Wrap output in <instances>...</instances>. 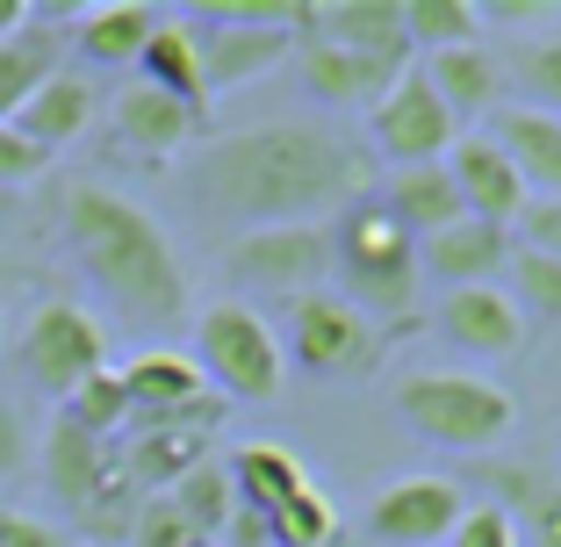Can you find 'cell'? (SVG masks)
<instances>
[{"label":"cell","instance_id":"22","mask_svg":"<svg viewBox=\"0 0 561 547\" xmlns=\"http://www.w3.org/2000/svg\"><path fill=\"white\" fill-rule=\"evenodd\" d=\"M137 72H145V87H159V94H173L181 109L209 116V80H202V30H195L187 15H159V30H151L145 58H137Z\"/></svg>","mask_w":561,"mask_h":547},{"label":"cell","instance_id":"26","mask_svg":"<svg viewBox=\"0 0 561 547\" xmlns=\"http://www.w3.org/2000/svg\"><path fill=\"white\" fill-rule=\"evenodd\" d=\"M44 468H50V490L66 498V512H80V504L101 490V476L116 468V447L58 418V425H50V440H44Z\"/></svg>","mask_w":561,"mask_h":547},{"label":"cell","instance_id":"29","mask_svg":"<svg viewBox=\"0 0 561 547\" xmlns=\"http://www.w3.org/2000/svg\"><path fill=\"white\" fill-rule=\"evenodd\" d=\"M266 547H339V504H331V490L302 482L296 498H280L266 512Z\"/></svg>","mask_w":561,"mask_h":547},{"label":"cell","instance_id":"19","mask_svg":"<svg viewBox=\"0 0 561 547\" xmlns=\"http://www.w3.org/2000/svg\"><path fill=\"white\" fill-rule=\"evenodd\" d=\"M195 30H202V80H209V101L252 87L260 72H274L280 58L296 50L288 30H224V22H195Z\"/></svg>","mask_w":561,"mask_h":547},{"label":"cell","instance_id":"32","mask_svg":"<svg viewBox=\"0 0 561 547\" xmlns=\"http://www.w3.org/2000/svg\"><path fill=\"white\" fill-rule=\"evenodd\" d=\"M58 418L80 432H94V440H108V432L130 425V389H123V367H101V375H87L72 397H58Z\"/></svg>","mask_w":561,"mask_h":547},{"label":"cell","instance_id":"6","mask_svg":"<svg viewBox=\"0 0 561 547\" xmlns=\"http://www.w3.org/2000/svg\"><path fill=\"white\" fill-rule=\"evenodd\" d=\"M389 353V332L375 317H360L346 296H296L288 303V346L280 361H296L310 381H367Z\"/></svg>","mask_w":561,"mask_h":547},{"label":"cell","instance_id":"36","mask_svg":"<svg viewBox=\"0 0 561 547\" xmlns=\"http://www.w3.org/2000/svg\"><path fill=\"white\" fill-rule=\"evenodd\" d=\"M50 173V151L30 145V137L15 130V123H0V187H30Z\"/></svg>","mask_w":561,"mask_h":547},{"label":"cell","instance_id":"30","mask_svg":"<svg viewBox=\"0 0 561 547\" xmlns=\"http://www.w3.org/2000/svg\"><path fill=\"white\" fill-rule=\"evenodd\" d=\"M403 36L411 50H461V44H482V8L476 0H403Z\"/></svg>","mask_w":561,"mask_h":547},{"label":"cell","instance_id":"18","mask_svg":"<svg viewBox=\"0 0 561 547\" xmlns=\"http://www.w3.org/2000/svg\"><path fill=\"white\" fill-rule=\"evenodd\" d=\"M425 87L446 101V116L454 123H482L504 109V66H496L490 44H461V50H432L425 66Z\"/></svg>","mask_w":561,"mask_h":547},{"label":"cell","instance_id":"11","mask_svg":"<svg viewBox=\"0 0 561 547\" xmlns=\"http://www.w3.org/2000/svg\"><path fill=\"white\" fill-rule=\"evenodd\" d=\"M439 332H446V346L476 353V361H512L533 324L504 296V282H476V288H446L439 296Z\"/></svg>","mask_w":561,"mask_h":547},{"label":"cell","instance_id":"25","mask_svg":"<svg viewBox=\"0 0 561 547\" xmlns=\"http://www.w3.org/2000/svg\"><path fill=\"white\" fill-rule=\"evenodd\" d=\"M381 209L397 216L403 231L425 246L432 231H446V224H461V195H454V173H446V159L439 167H397L389 181H381Z\"/></svg>","mask_w":561,"mask_h":547},{"label":"cell","instance_id":"5","mask_svg":"<svg viewBox=\"0 0 561 547\" xmlns=\"http://www.w3.org/2000/svg\"><path fill=\"white\" fill-rule=\"evenodd\" d=\"M195 367L224 403H274L288 381L280 332L252 303H209L195 317Z\"/></svg>","mask_w":561,"mask_h":547},{"label":"cell","instance_id":"35","mask_svg":"<svg viewBox=\"0 0 561 547\" xmlns=\"http://www.w3.org/2000/svg\"><path fill=\"white\" fill-rule=\"evenodd\" d=\"M123 547H209L195 526H187L181 512H173V498H145L137 504V518H130V540Z\"/></svg>","mask_w":561,"mask_h":547},{"label":"cell","instance_id":"20","mask_svg":"<svg viewBox=\"0 0 561 547\" xmlns=\"http://www.w3.org/2000/svg\"><path fill=\"white\" fill-rule=\"evenodd\" d=\"M310 36L367 58H403L411 66V36H403V0H324L310 8Z\"/></svg>","mask_w":561,"mask_h":547},{"label":"cell","instance_id":"39","mask_svg":"<svg viewBox=\"0 0 561 547\" xmlns=\"http://www.w3.org/2000/svg\"><path fill=\"white\" fill-rule=\"evenodd\" d=\"M0 547H72L66 526H50L36 512H15V504H0Z\"/></svg>","mask_w":561,"mask_h":547},{"label":"cell","instance_id":"43","mask_svg":"<svg viewBox=\"0 0 561 547\" xmlns=\"http://www.w3.org/2000/svg\"><path fill=\"white\" fill-rule=\"evenodd\" d=\"M0 288H36V266L15 260V252H0Z\"/></svg>","mask_w":561,"mask_h":547},{"label":"cell","instance_id":"8","mask_svg":"<svg viewBox=\"0 0 561 547\" xmlns=\"http://www.w3.org/2000/svg\"><path fill=\"white\" fill-rule=\"evenodd\" d=\"M224 274L260 296H317L331 274V231L324 224H266V231H238L224 246Z\"/></svg>","mask_w":561,"mask_h":547},{"label":"cell","instance_id":"4","mask_svg":"<svg viewBox=\"0 0 561 547\" xmlns=\"http://www.w3.org/2000/svg\"><path fill=\"white\" fill-rule=\"evenodd\" d=\"M397 418L417 440H432V447L490 454L496 440L518 425V403H512L504 381L461 375V367H417V375L397 381Z\"/></svg>","mask_w":561,"mask_h":547},{"label":"cell","instance_id":"44","mask_svg":"<svg viewBox=\"0 0 561 547\" xmlns=\"http://www.w3.org/2000/svg\"><path fill=\"white\" fill-rule=\"evenodd\" d=\"M30 15H36L30 0H0V36H15V30H22V22H30Z\"/></svg>","mask_w":561,"mask_h":547},{"label":"cell","instance_id":"3","mask_svg":"<svg viewBox=\"0 0 561 547\" xmlns=\"http://www.w3.org/2000/svg\"><path fill=\"white\" fill-rule=\"evenodd\" d=\"M331 274L346 282L353 310L375 317V324L381 317H411L417 288H425V274H417V238L403 231L375 195L346 202L339 231H331Z\"/></svg>","mask_w":561,"mask_h":547},{"label":"cell","instance_id":"31","mask_svg":"<svg viewBox=\"0 0 561 547\" xmlns=\"http://www.w3.org/2000/svg\"><path fill=\"white\" fill-rule=\"evenodd\" d=\"M496 66H504V87L526 94V109L561 116V36H518Z\"/></svg>","mask_w":561,"mask_h":547},{"label":"cell","instance_id":"21","mask_svg":"<svg viewBox=\"0 0 561 547\" xmlns=\"http://www.w3.org/2000/svg\"><path fill=\"white\" fill-rule=\"evenodd\" d=\"M151 30H159V8H145V0H101V8L72 15V50L101 72H123L145 58Z\"/></svg>","mask_w":561,"mask_h":547},{"label":"cell","instance_id":"27","mask_svg":"<svg viewBox=\"0 0 561 547\" xmlns=\"http://www.w3.org/2000/svg\"><path fill=\"white\" fill-rule=\"evenodd\" d=\"M302 461L288 447H274V440H252V447H238L231 454V490H238V504H245V512H274L280 498H296L302 490Z\"/></svg>","mask_w":561,"mask_h":547},{"label":"cell","instance_id":"38","mask_svg":"<svg viewBox=\"0 0 561 547\" xmlns=\"http://www.w3.org/2000/svg\"><path fill=\"white\" fill-rule=\"evenodd\" d=\"M512 231H518V246H526V252L561 260V195H554V202H526V216H518Z\"/></svg>","mask_w":561,"mask_h":547},{"label":"cell","instance_id":"7","mask_svg":"<svg viewBox=\"0 0 561 547\" xmlns=\"http://www.w3.org/2000/svg\"><path fill=\"white\" fill-rule=\"evenodd\" d=\"M15 361H22V375H30L36 389L72 397L87 375L108 367V332H101V317L87 310V303L50 296V303L30 310V324H22V339H15Z\"/></svg>","mask_w":561,"mask_h":547},{"label":"cell","instance_id":"33","mask_svg":"<svg viewBox=\"0 0 561 547\" xmlns=\"http://www.w3.org/2000/svg\"><path fill=\"white\" fill-rule=\"evenodd\" d=\"M504 274H512V282H504V296L518 303V317H526V324H561V260L512 246Z\"/></svg>","mask_w":561,"mask_h":547},{"label":"cell","instance_id":"42","mask_svg":"<svg viewBox=\"0 0 561 547\" xmlns=\"http://www.w3.org/2000/svg\"><path fill=\"white\" fill-rule=\"evenodd\" d=\"M533 526H540V547H561V490H533Z\"/></svg>","mask_w":561,"mask_h":547},{"label":"cell","instance_id":"23","mask_svg":"<svg viewBox=\"0 0 561 547\" xmlns=\"http://www.w3.org/2000/svg\"><path fill=\"white\" fill-rule=\"evenodd\" d=\"M94 109H101V94H94V80L87 72H50L44 87H36L30 101L15 109V130L30 137V145H44L50 159H58V145H72V137L94 123Z\"/></svg>","mask_w":561,"mask_h":547},{"label":"cell","instance_id":"14","mask_svg":"<svg viewBox=\"0 0 561 547\" xmlns=\"http://www.w3.org/2000/svg\"><path fill=\"white\" fill-rule=\"evenodd\" d=\"M66 50H72V15H44L36 8L15 36H0V123H15V109L50 80L66 72Z\"/></svg>","mask_w":561,"mask_h":547},{"label":"cell","instance_id":"37","mask_svg":"<svg viewBox=\"0 0 561 547\" xmlns=\"http://www.w3.org/2000/svg\"><path fill=\"white\" fill-rule=\"evenodd\" d=\"M446 547H518V526H512V512H504V504H468Z\"/></svg>","mask_w":561,"mask_h":547},{"label":"cell","instance_id":"13","mask_svg":"<svg viewBox=\"0 0 561 547\" xmlns=\"http://www.w3.org/2000/svg\"><path fill=\"white\" fill-rule=\"evenodd\" d=\"M446 173H454V195H461L468 216H482V224H496V231H512L518 216H526V187H518L512 159L490 145V137H454V151H446Z\"/></svg>","mask_w":561,"mask_h":547},{"label":"cell","instance_id":"10","mask_svg":"<svg viewBox=\"0 0 561 547\" xmlns=\"http://www.w3.org/2000/svg\"><path fill=\"white\" fill-rule=\"evenodd\" d=\"M461 512H468V490L454 476H403L375 498L367 533L381 547H446L454 526H461Z\"/></svg>","mask_w":561,"mask_h":547},{"label":"cell","instance_id":"12","mask_svg":"<svg viewBox=\"0 0 561 547\" xmlns=\"http://www.w3.org/2000/svg\"><path fill=\"white\" fill-rule=\"evenodd\" d=\"M482 137L512 159V173H518V187H526V195H540V202L561 195V116L526 109V101H504Z\"/></svg>","mask_w":561,"mask_h":547},{"label":"cell","instance_id":"1","mask_svg":"<svg viewBox=\"0 0 561 547\" xmlns=\"http://www.w3.org/2000/svg\"><path fill=\"white\" fill-rule=\"evenodd\" d=\"M375 187V151L324 123H260V130L216 137L187 159V195L202 216L224 224H310V209L360 202Z\"/></svg>","mask_w":561,"mask_h":547},{"label":"cell","instance_id":"41","mask_svg":"<svg viewBox=\"0 0 561 547\" xmlns=\"http://www.w3.org/2000/svg\"><path fill=\"white\" fill-rule=\"evenodd\" d=\"M540 30L547 22V0H490V8H482V30Z\"/></svg>","mask_w":561,"mask_h":547},{"label":"cell","instance_id":"34","mask_svg":"<svg viewBox=\"0 0 561 547\" xmlns=\"http://www.w3.org/2000/svg\"><path fill=\"white\" fill-rule=\"evenodd\" d=\"M137 504H145V490H137V482L123 476V461H116L108 476H101V490H94V498H87L72 518H80V533H87V540L116 547V540H130V518H137Z\"/></svg>","mask_w":561,"mask_h":547},{"label":"cell","instance_id":"17","mask_svg":"<svg viewBox=\"0 0 561 547\" xmlns=\"http://www.w3.org/2000/svg\"><path fill=\"white\" fill-rule=\"evenodd\" d=\"M108 123H116V137H123L130 151H145V159H173V151H187L202 130H209V116L181 109L173 94H159V87H145V80H130V87L116 94Z\"/></svg>","mask_w":561,"mask_h":547},{"label":"cell","instance_id":"9","mask_svg":"<svg viewBox=\"0 0 561 547\" xmlns=\"http://www.w3.org/2000/svg\"><path fill=\"white\" fill-rule=\"evenodd\" d=\"M454 137H461V123L446 116V101L425 87L417 66L375 101V159H389V173L397 167H439L446 151H454Z\"/></svg>","mask_w":561,"mask_h":547},{"label":"cell","instance_id":"15","mask_svg":"<svg viewBox=\"0 0 561 547\" xmlns=\"http://www.w3.org/2000/svg\"><path fill=\"white\" fill-rule=\"evenodd\" d=\"M403 58H367V50H339V44H302V87H310L324 109H375L389 87L403 80Z\"/></svg>","mask_w":561,"mask_h":547},{"label":"cell","instance_id":"16","mask_svg":"<svg viewBox=\"0 0 561 547\" xmlns=\"http://www.w3.org/2000/svg\"><path fill=\"white\" fill-rule=\"evenodd\" d=\"M512 260V231H496L482 216H461L417 246V274L439 288H476V282H496V266Z\"/></svg>","mask_w":561,"mask_h":547},{"label":"cell","instance_id":"40","mask_svg":"<svg viewBox=\"0 0 561 547\" xmlns=\"http://www.w3.org/2000/svg\"><path fill=\"white\" fill-rule=\"evenodd\" d=\"M22 461H30V432H22V411L0 397V476H15Z\"/></svg>","mask_w":561,"mask_h":547},{"label":"cell","instance_id":"28","mask_svg":"<svg viewBox=\"0 0 561 547\" xmlns=\"http://www.w3.org/2000/svg\"><path fill=\"white\" fill-rule=\"evenodd\" d=\"M165 498H173V512H181L202 540H224V526H231V512H238V490H231V468H224V461L187 468Z\"/></svg>","mask_w":561,"mask_h":547},{"label":"cell","instance_id":"24","mask_svg":"<svg viewBox=\"0 0 561 547\" xmlns=\"http://www.w3.org/2000/svg\"><path fill=\"white\" fill-rule=\"evenodd\" d=\"M123 389H130V425H137V418H165V411H181V403L209 397L195 353H173V346L137 353V361L123 367ZM130 425H123V432H130Z\"/></svg>","mask_w":561,"mask_h":547},{"label":"cell","instance_id":"2","mask_svg":"<svg viewBox=\"0 0 561 547\" xmlns=\"http://www.w3.org/2000/svg\"><path fill=\"white\" fill-rule=\"evenodd\" d=\"M66 246L116 317H130L145 332L187 324V274L173 260V238L130 195H116L101 181L66 187Z\"/></svg>","mask_w":561,"mask_h":547}]
</instances>
